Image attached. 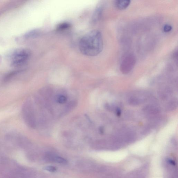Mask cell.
<instances>
[{
  "instance_id": "cell-3",
  "label": "cell",
  "mask_w": 178,
  "mask_h": 178,
  "mask_svg": "<svg viewBox=\"0 0 178 178\" xmlns=\"http://www.w3.org/2000/svg\"><path fill=\"white\" fill-rule=\"evenodd\" d=\"M31 57L29 51L20 49L15 51L11 56V64L14 67H19L27 63Z\"/></svg>"
},
{
  "instance_id": "cell-13",
  "label": "cell",
  "mask_w": 178,
  "mask_h": 178,
  "mask_svg": "<svg viewBox=\"0 0 178 178\" xmlns=\"http://www.w3.org/2000/svg\"><path fill=\"white\" fill-rule=\"evenodd\" d=\"M99 131L101 134H104V128L103 127H101L99 129Z\"/></svg>"
},
{
  "instance_id": "cell-1",
  "label": "cell",
  "mask_w": 178,
  "mask_h": 178,
  "mask_svg": "<svg viewBox=\"0 0 178 178\" xmlns=\"http://www.w3.org/2000/svg\"><path fill=\"white\" fill-rule=\"evenodd\" d=\"M79 46L81 52L87 56L98 55L102 52L104 47L101 33L97 30L90 31L81 38Z\"/></svg>"
},
{
  "instance_id": "cell-2",
  "label": "cell",
  "mask_w": 178,
  "mask_h": 178,
  "mask_svg": "<svg viewBox=\"0 0 178 178\" xmlns=\"http://www.w3.org/2000/svg\"><path fill=\"white\" fill-rule=\"evenodd\" d=\"M22 113L23 119L28 126L35 128L36 121L33 105L29 100L25 102L22 107Z\"/></svg>"
},
{
  "instance_id": "cell-6",
  "label": "cell",
  "mask_w": 178,
  "mask_h": 178,
  "mask_svg": "<svg viewBox=\"0 0 178 178\" xmlns=\"http://www.w3.org/2000/svg\"><path fill=\"white\" fill-rule=\"evenodd\" d=\"M50 159L53 161L59 163L66 164L68 162L67 160L65 159L57 156H51Z\"/></svg>"
},
{
  "instance_id": "cell-5",
  "label": "cell",
  "mask_w": 178,
  "mask_h": 178,
  "mask_svg": "<svg viewBox=\"0 0 178 178\" xmlns=\"http://www.w3.org/2000/svg\"><path fill=\"white\" fill-rule=\"evenodd\" d=\"M130 3V1L129 0H121L117 1L115 2L116 7L120 10H124L127 8Z\"/></svg>"
},
{
  "instance_id": "cell-8",
  "label": "cell",
  "mask_w": 178,
  "mask_h": 178,
  "mask_svg": "<svg viewBox=\"0 0 178 178\" xmlns=\"http://www.w3.org/2000/svg\"><path fill=\"white\" fill-rule=\"evenodd\" d=\"M57 101L60 104H64L67 101V98L63 95H59L57 96L56 98Z\"/></svg>"
},
{
  "instance_id": "cell-10",
  "label": "cell",
  "mask_w": 178,
  "mask_h": 178,
  "mask_svg": "<svg viewBox=\"0 0 178 178\" xmlns=\"http://www.w3.org/2000/svg\"><path fill=\"white\" fill-rule=\"evenodd\" d=\"M172 27L170 25H165L163 28L164 31L165 33H168L172 30Z\"/></svg>"
},
{
  "instance_id": "cell-7",
  "label": "cell",
  "mask_w": 178,
  "mask_h": 178,
  "mask_svg": "<svg viewBox=\"0 0 178 178\" xmlns=\"http://www.w3.org/2000/svg\"><path fill=\"white\" fill-rule=\"evenodd\" d=\"M71 25L69 23H63L60 24L57 27V29L59 31H63L67 29L70 27Z\"/></svg>"
},
{
  "instance_id": "cell-12",
  "label": "cell",
  "mask_w": 178,
  "mask_h": 178,
  "mask_svg": "<svg viewBox=\"0 0 178 178\" xmlns=\"http://www.w3.org/2000/svg\"><path fill=\"white\" fill-rule=\"evenodd\" d=\"M167 161L169 163V164H171V165H176V163L174 161L172 160L169 159L167 160Z\"/></svg>"
},
{
  "instance_id": "cell-9",
  "label": "cell",
  "mask_w": 178,
  "mask_h": 178,
  "mask_svg": "<svg viewBox=\"0 0 178 178\" xmlns=\"http://www.w3.org/2000/svg\"><path fill=\"white\" fill-rule=\"evenodd\" d=\"M44 170L50 171V172H55L57 169L55 167L51 166H48L45 167L44 168Z\"/></svg>"
},
{
  "instance_id": "cell-4",
  "label": "cell",
  "mask_w": 178,
  "mask_h": 178,
  "mask_svg": "<svg viewBox=\"0 0 178 178\" xmlns=\"http://www.w3.org/2000/svg\"><path fill=\"white\" fill-rule=\"evenodd\" d=\"M136 63V58L134 55H127L122 61L120 70L124 74L129 73L134 67Z\"/></svg>"
},
{
  "instance_id": "cell-11",
  "label": "cell",
  "mask_w": 178,
  "mask_h": 178,
  "mask_svg": "<svg viewBox=\"0 0 178 178\" xmlns=\"http://www.w3.org/2000/svg\"><path fill=\"white\" fill-rule=\"evenodd\" d=\"M116 114L118 116H120L121 114V109L119 108H117L115 110Z\"/></svg>"
}]
</instances>
